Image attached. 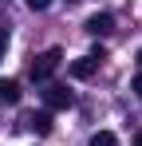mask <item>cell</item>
I'll return each instance as SVG.
<instances>
[{
  "label": "cell",
  "mask_w": 142,
  "mask_h": 146,
  "mask_svg": "<svg viewBox=\"0 0 142 146\" xmlns=\"http://www.w3.org/2000/svg\"><path fill=\"white\" fill-rule=\"evenodd\" d=\"M44 103H47V111H67L75 99H71V91H67V87H55V83H51V87L44 91Z\"/></svg>",
  "instance_id": "cell-2"
},
{
  "label": "cell",
  "mask_w": 142,
  "mask_h": 146,
  "mask_svg": "<svg viewBox=\"0 0 142 146\" xmlns=\"http://www.w3.org/2000/svg\"><path fill=\"white\" fill-rule=\"evenodd\" d=\"M130 146H142V130H138V134H134V142H130Z\"/></svg>",
  "instance_id": "cell-11"
},
{
  "label": "cell",
  "mask_w": 142,
  "mask_h": 146,
  "mask_svg": "<svg viewBox=\"0 0 142 146\" xmlns=\"http://www.w3.org/2000/svg\"><path fill=\"white\" fill-rule=\"evenodd\" d=\"M4 51H8V28H0V59H4Z\"/></svg>",
  "instance_id": "cell-9"
},
{
  "label": "cell",
  "mask_w": 142,
  "mask_h": 146,
  "mask_svg": "<svg viewBox=\"0 0 142 146\" xmlns=\"http://www.w3.org/2000/svg\"><path fill=\"white\" fill-rule=\"evenodd\" d=\"M91 146H118V138L111 130H99V134H91Z\"/></svg>",
  "instance_id": "cell-7"
},
{
  "label": "cell",
  "mask_w": 142,
  "mask_h": 146,
  "mask_svg": "<svg viewBox=\"0 0 142 146\" xmlns=\"http://www.w3.org/2000/svg\"><path fill=\"white\" fill-rule=\"evenodd\" d=\"M20 83H16V79H0V103H8V107H12V103H20Z\"/></svg>",
  "instance_id": "cell-5"
},
{
  "label": "cell",
  "mask_w": 142,
  "mask_h": 146,
  "mask_svg": "<svg viewBox=\"0 0 142 146\" xmlns=\"http://www.w3.org/2000/svg\"><path fill=\"white\" fill-rule=\"evenodd\" d=\"M28 126L36 130V134H51V111H40V115H28Z\"/></svg>",
  "instance_id": "cell-6"
},
{
  "label": "cell",
  "mask_w": 142,
  "mask_h": 146,
  "mask_svg": "<svg viewBox=\"0 0 142 146\" xmlns=\"http://www.w3.org/2000/svg\"><path fill=\"white\" fill-rule=\"evenodd\" d=\"M138 63H142V51H138Z\"/></svg>",
  "instance_id": "cell-12"
},
{
  "label": "cell",
  "mask_w": 142,
  "mask_h": 146,
  "mask_svg": "<svg viewBox=\"0 0 142 146\" xmlns=\"http://www.w3.org/2000/svg\"><path fill=\"white\" fill-rule=\"evenodd\" d=\"M59 59H63V51H59V48H47L44 55H36V59H32L28 75H32L36 83H47V79H51V71L59 67Z\"/></svg>",
  "instance_id": "cell-1"
},
{
  "label": "cell",
  "mask_w": 142,
  "mask_h": 146,
  "mask_svg": "<svg viewBox=\"0 0 142 146\" xmlns=\"http://www.w3.org/2000/svg\"><path fill=\"white\" fill-rule=\"evenodd\" d=\"M24 4H28L32 12H47V8H51V0H24Z\"/></svg>",
  "instance_id": "cell-8"
},
{
  "label": "cell",
  "mask_w": 142,
  "mask_h": 146,
  "mask_svg": "<svg viewBox=\"0 0 142 146\" xmlns=\"http://www.w3.org/2000/svg\"><path fill=\"white\" fill-rule=\"evenodd\" d=\"M95 71H99V59H95V55H83V59L71 63V75H75V79H91Z\"/></svg>",
  "instance_id": "cell-4"
},
{
  "label": "cell",
  "mask_w": 142,
  "mask_h": 146,
  "mask_svg": "<svg viewBox=\"0 0 142 146\" xmlns=\"http://www.w3.org/2000/svg\"><path fill=\"white\" fill-rule=\"evenodd\" d=\"M130 91H134V95H138V99H142V71H138V75H134V83H130Z\"/></svg>",
  "instance_id": "cell-10"
},
{
  "label": "cell",
  "mask_w": 142,
  "mask_h": 146,
  "mask_svg": "<svg viewBox=\"0 0 142 146\" xmlns=\"http://www.w3.org/2000/svg\"><path fill=\"white\" fill-rule=\"evenodd\" d=\"M87 32H91V36H111V32H115V16H111V12H95L91 20H87Z\"/></svg>",
  "instance_id": "cell-3"
}]
</instances>
